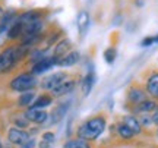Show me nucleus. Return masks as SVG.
<instances>
[{
  "instance_id": "1",
  "label": "nucleus",
  "mask_w": 158,
  "mask_h": 148,
  "mask_svg": "<svg viewBox=\"0 0 158 148\" xmlns=\"http://www.w3.org/2000/svg\"><path fill=\"white\" fill-rule=\"evenodd\" d=\"M107 128V117L104 114H95L85 119L76 128V137L85 139L88 142L97 141L102 135V132Z\"/></svg>"
},
{
  "instance_id": "2",
  "label": "nucleus",
  "mask_w": 158,
  "mask_h": 148,
  "mask_svg": "<svg viewBox=\"0 0 158 148\" xmlns=\"http://www.w3.org/2000/svg\"><path fill=\"white\" fill-rule=\"evenodd\" d=\"M40 85L38 78L32 75L31 72H22V74H18L16 76H13L9 82V88L13 92H27L31 90H35Z\"/></svg>"
},
{
  "instance_id": "3",
  "label": "nucleus",
  "mask_w": 158,
  "mask_h": 148,
  "mask_svg": "<svg viewBox=\"0 0 158 148\" xmlns=\"http://www.w3.org/2000/svg\"><path fill=\"white\" fill-rule=\"evenodd\" d=\"M16 47L18 44H10L0 50V75H5L10 72L16 66L19 60L16 56Z\"/></svg>"
},
{
  "instance_id": "4",
  "label": "nucleus",
  "mask_w": 158,
  "mask_h": 148,
  "mask_svg": "<svg viewBox=\"0 0 158 148\" xmlns=\"http://www.w3.org/2000/svg\"><path fill=\"white\" fill-rule=\"evenodd\" d=\"M147 98H149V95H148L145 87L138 84V82H133L127 88V91H126V103H127V107L129 108L136 107L138 104L145 101Z\"/></svg>"
},
{
  "instance_id": "5",
  "label": "nucleus",
  "mask_w": 158,
  "mask_h": 148,
  "mask_svg": "<svg viewBox=\"0 0 158 148\" xmlns=\"http://www.w3.org/2000/svg\"><path fill=\"white\" fill-rule=\"evenodd\" d=\"M68 78H70L68 72H53V74L47 75V76H44L43 79L40 81L38 87L44 92H51L56 87H59L63 81H66Z\"/></svg>"
},
{
  "instance_id": "6",
  "label": "nucleus",
  "mask_w": 158,
  "mask_h": 148,
  "mask_svg": "<svg viewBox=\"0 0 158 148\" xmlns=\"http://www.w3.org/2000/svg\"><path fill=\"white\" fill-rule=\"evenodd\" d=\"M56 66H59V60H57L56 57L45 56L44 59H41L40 62L34 63V65L31 66V69H29V72H31L32 75H35V76L38 78L40 75L47 74L48 70H51V69L56 68Z\"/></svg>"
},
{
  "instance_id": "7",
  "label": "nucleus",
  "mask_w": 158,
  "mask_h": 148,
  "mask_svg": "<svg viewBox=\"0 0 158 148\" xmlns=\"http://www.w3.org/2000/svg\"><path fill=\"white\" fill-rule=\"evenodd\" d=\"M6 138H7V141H9L12 145L21 147V145H23L25 142H28L32 137H31V133H29L28 131H25V129H18L15 126H12V128L7 129Z\"/></svg>"
},
{
  "instance_id": "8",
  "label": "nucleus",
  "mask_w": 158,
  "mask_h": 148,
  "mask_svg": "<svg viewBox=\"0 0 158 148\" xmlns=\"http://www.w3.org/2000/svg\"><path fill=\"white\" fill-rule=\"evenodd\" d=\"M76 85H78V79H75V78H68L66 81H63L59 87H56L50 94L53 95L54 100H56V98H62V97H64V95L72 94V92L75 91Z\"/></svg>"
},
{
  "instance_id": "9",
  "label": "nucleus",
  "mask_w": 158,
  "mask_h": 148,
  "mask_svg": "<svg viewBox=\"0 0 158 148\" xmlns=\"http://www.w3.org/2000/svg\"><path fill=\"white\" fill-rule=\"evenodd\" d=\"M25 117L31 122V125H44L45 122L48 120L50 114L47 113V110H40V108H34V107H28L23 110Z\"/></svg>"
},
{
  "instance_id": "10",
  "label": "nucleus",
  "mask_w": 158,
  "mask_h": 148,
  "mask_svg": "<svg viewBox=\"0 0 158 148\" xmlns=\"http://www.w3.org/2000/svg\"><path fill=\"white\" fill-rule=\"evenodd\" d=\"M143 87H145L149 98H154L155 101H158V70H152L148 75L145 78Z\"/></svg>"
},
{
  "instance_id": "11",
  "label": "nucleus",
  "mask_w": 158,
  "mask_h": 148,
  "mask_svg": "<svg viewBox=\"0 0 158 148\" xmlns=\"http://www.w3.org/2000/svg\"><path fill=\"white\" fill-rule=\"evenodd\" d=\"M158 101H155L154 98H147L145 101H142L141 104H138L136 107L130 108L132 114L135 116H141V114H152L154 110L157 108Z\"/></svg>"
},
{
  "instance_id": "12",
  "label": "nucleus",
  "mask_w": 158,
  "mask_h": 148,
  "mask_svg": "<svg viewBox=\"0 0 158 148\" xmlns=\"http://www.w3.org/2000/svg\"><path fill=\"white\" fill-rule=\"evenodd\" d=\"M120 122H123L124 125L129 128L130 131L135 133L136 137H139V135H142L143 132H145V129L142 128L141 122H139V119H138V116H135V114H126V116H123L122 117V120Z\"/></svg>"
},
{
  "instance_id": "13",
  "label": "nucleus",
  "mask_w": 158,
  "mask_h": 148,
  "mask_svg": "<svg viewBox=\"0 0 158 148\" xmlns=\"http://www.w3.org/2000/svg\"><path fill=\"white\" fill-rule=\"evenodd\" d=\"M70 50H72V43H70V40L63 38V40L57 41L56 44H54V50H53V54H51V56L56 57L57 60H59V63H60V60H62Z\"/></svg>"
},
{
  "instance_id": "14",
  "label": "nucleus",
  "mask_w": 158,
  "mask_h": 148,
  "mask_svg": "<svg viewBox=\"0 0 158 148\" xmlns=\"http://www.w3.org/2000/svg\"><path fill=\"white\" fill-rule=\"evenodd\" d=\"M69 107H70V101H64V103L57 104L56 107H54V110L51 112L50 117H48V119H50V125H56V123H59V122L66 116Z\"/></svg>"
},
{
  "instance_id": "15",
  "label": "nucleus",
  "mask_w": 158,
  "mask_h": 148,
  "mask_svg": "<svg viewBox=\"0 0 158 148\" xmlns=\"http://www.w3.org/2000/svg\"><path fill=\"white\" fill-rule=\"evenodd\" d=\"M23 35V23L21 21H18V18L10 23V27L6 31V37H7V41H16L21 40Z\"/></svg>"
},
{
  "instance_id": "16",
  "label": "nucleus",
  "mask_w": 158,
  "mask_h": 148,
  "mask_svg": "<svg viewBox=\"0 0 158 148\" xmlns=\"http://www.w3.org/2000/svg\"><path fill=\"white\" fill-rule=\"evenodd\" d=\"M37 91L35 90H31V91H27V92H21L16 98V107L18 108H28L32 106L34 100L37 98Z\"/></svg>"
},
{
  "instance_id": "17",
  "label": "nucleus",
  "mask_w": 158,
  "mask_h": 148,
  "mask_svg": "<svg viewBox=\"0 0 158 148\" xmlns=\"http://www.w3.org/2000/svg\"><path fill=\"white\" fill-rule=\"evenodd\" d=\"M53 103H54L53 95L48 94V92H43V94H38V95H37V98L34 100V103H32L31 107L40 108V110H45L47 107L53 106Z\"/></svg>"
},
{
  "instance_id": "18",
  "label": "nucleus",
  "mask_w": 158,
  "mask_h": 148,
  "mask_svg": "<svg viewBox=\"0 0 158 148\" xmlns=\"http://www.w3.org/2000/svg\"><path fill=\"white\" fill-rule=\"evenodd\" d=\"M44 28V22L43 19H38V21H32V22L23 23V37H31V35H37L41 34V31Z\"/></svg>"
},
{
  "instance_id": "19",
  "label": "nucleus",
  "mask_w": 158,
  "mask_h": 148,
  "mask_svg": "<svg viewBox=\"0 0 158 148\" xmlns=\"http://www.w3.org/2000/svg\"><path fill=\"white\" fill-rule=\"evenodd\" d=\"M94 84H95V74L89 70L88 74L85 75L84 78L81 79V91H82V95H88L91 91H92V88H94Z\"/></svg>"
},
{
  "instance_id": "20",
  "label": "nucleus",
  "mask_w": 158,
  "mask_h": 148,
  "mask_svg": "<svg viewBox=\"0 0 158 148\" xmlns=\"http://www.w3.org/2000/svg\"><path fill=\"white\" fill-rule=\"evenodd\" d=\"M79 60H81V53L78 50H70L63 57L60 63H59V68H72L75 65H78Z\"/></svg>"
},
{
  "instance_id": "21",
  "label": "nucleus",
  "mask_w": 158,
  "mask_h": 148,
  "mask_svg": "<svg viewBox=\"0 0 158 148\" xmlns=\"http://www.w3.org/2000/svg\"><path fill=\"white\" fill-rule=\"evenodd\" d=\"M114 128H116V133H117V137L120 138L122 141H132V139L136 137L135 133L130 131V129L124 125L123 122H118Z\"/></svg>"
},
{
  "instance_id": "22",
  "label": "nucleus",
  "mask_w": 158,
  "mask_h": 148,
  "mask_svg": "<svg viewBox=\"0 0 158 148\" xmlns=\"http://www.w3.org/2000/svg\"><path fill=\"white\" fill-rule=\"evenodd\" d=\"M38 19H43V11H27L18 15V21H21L22 23H28Z\"/></svg>"
},
{
  "instance_id": "23",
  "label": "nucleus",
  "mask_w": 158,
  "mask_h": 148,
  "mask_svg": "<svg viewBox=\"0 0 158 148\" xmlns=\"http://www.w3.org/2000/svg\"><path fill=\"white\" fill-rule=\"evenodd\" d=\"M62 148H92V145H91V142L85 141V139H81V138L75 137V138L68 139V141H64Z\"/></svg>"
},
{
  "instance_id": "24",
  "label": "nucleus",
  "mask_w": 158,
  "mask_h": 148,
  "mask_svg": "<svg viewBox=\"0 0 158 148\" xmlns=\"http://www.w3.org/2000/svg\"><path fill=\"white\" fill-rule=\"evenodd\" d=\"M89 13L86 11H82L79 12L78 15V29H79V34H85L86 32V29H88V27H89Z\"/></svg>"
},
{
  "instance_id": "25",
  "label": "nucleus",
  "mask_w": 158,
  "mask_h": 148,
  "mask_svg": "<svg viewBox=\"0 0 158 148\" xmlns=\"http://www.w3.org/2000/svg\"><path fill=\"white\" fill-rule=\"evenodd\" d=\"M12 123H13V126L15 128H18V129H29V126H31V122H29L27 117H25V114H16V116H13L12 117Z\"/></svg>"
},
{
  "instance_id": "26",
  "label": "nucleus",
  "mask_w": 158,
  "mask_h": 148,
  "mask_svg": "<svg viewBox=\"0 0 158 148\" xmlns=\"http://www.w3.org/2000/svg\"><path fill=\"white\" fill-rule=\"evenodd\" d=\"M138 119H139V122H141L142 128L147 131V129H151V128H154V120H152V116L151 114H141V116H138Z\"/></svg>"
},
{
  "instance_id": "27",
  "label": "nucleus",
  "mask_w": 158,
  "mask_h": 148,
  "mask_svg": "<svg viewBox=\"0 0 158 148\" xmlns=\"http://www.w3.org/2000/svg\"><path fill=\"white\" fill-rule=\"evenodd\" d=\"M116 57H117V50H116L114 47H107V49L104 50V59H106V62H107L108 65L114 63Z\"/></svg>"
},
{
  "instance_id": "28",
  "label": "nucleus",
  "mask_w": 158,
  "mask_h": 148,
  "mask_svg": "<svg viewBox=\"0 0 158 148\" xmlns=\"http://www.w3.org/2000/svg\"><path fill=\"white\" fill-rule=\"evenodd\" d=\"M41 141H44V142L53 145L54 141H56V133H54V132H51V131L43 132V133H41Z\"/></svg>"
},
{
  "instance_id": "29",
  "label": "nucleus",
  "mask_w": 158,
  "mask_h": 148,
  "mask_svg": "<svg viewBox=\"0 0 158 148\" xmlns=\"http://www.w3.org/2000/svg\"><path fill=\"white\" fill-rule=\"evenodd\" d=\"M154 43H158V35H149V37H145L143 40L141 41L142 47H149Z\"/></svg>"
},
{
  "instance_id": "30",
  "label": "nucleus",
  "mask_w": 158,
  "mask_h": 148,
  "mask_svg": "<svg viewBox=\"0 0 158 148\" xmlns=\"http://www.w3.org/2000/svg\"><path fill=\"white\" fill-rule=\"evenodd\" d=\"M37 145H38V144H37V139L32 137L28 142H25L23 145H21V147H18V148H37Z\"/></svg>"
},
{
  "instance_id": "31",
  "label": "nucleus",
  "mask_w": 158,
  "mask_h": 148,
  "mask_svg": "<svg viewBox=\"0 0 158 148\" xmlns=\"http://www.w3.org/2000/svg\"><path fill=\"white\" fill-rule=\"evenodd\" d=\"M7 43V37H6V32H2L0 34V49L5 47V44Z\"/></svg>"
},
{
  "instance_id": "32",
  "label": "nucleus",
  "mask_w": 158,
  "mask_h": 148,
  "mask_svg": "<svg viewBox=\"0 0 158 148\" xmlns=\"http://www.w3.org/2000/svg\"><path fill=\"white\" fill-rule=\"evenodd\" d=\"M152 116V120H154V125L155 126H158V106H157V108L154 110V113L151 114Z\"/></svg>"
},
{
  "instance_id": "33",
  "label": "nucleus",
  "mask_w": 158,
  "mask_h": 148,
  "mask_svg": "<svg viewBox=\"0 0 158 148\" xmlns=\"http://www.w3.org/2000/svg\"><path fill=\"white\" fill-rule=\"evenodd\" d=\"M50 147H51L50 144L44 142V141H40V144H38V148H50Z\"/></svg>"
},
{
  "instance_id": "34",
  "label": "nucleus",
  "mask_w": 158,
  "mask_h": 148,
  "mask_svg": "<svg viewBox=\"0 0 158 148\" xmlns=\"http://www.w3.org/2000/svg\"><path fill=\"white\" fill-rule=\"evenodd\" d=\"M3 13H5V11H3V7L0 6V19H2V16H3Z\"/></svg>"
},
{
  "instance_id": "35",
  "label": "nucleus",
  "mask_w": 158,
  "mask_h": 148,
  "mask_svg": "<svg viewBox=\"0 0 158 148\" xmlns=\"http://www.w3.org/2000/svg\"><path fill=\"white\" fill-rule=\"evenodd\" d=\"M0 148H3V144H2V141H0Z\"/></svg>"
},
{
  "instance_id": "36",
  "label": "nucleus",
  "mask_w": 158,
  "mask_h": 148,
  "mask_svg": "<svg viewBox=\"0 0 158 148\" xmlns=\"http://www.w3.org/2000/svg\"><path fill=\"white\" fill-rule=\"evenodd\" d=\"M157 133H158V126H157Z\"/></svg>"
}]
</instances>
